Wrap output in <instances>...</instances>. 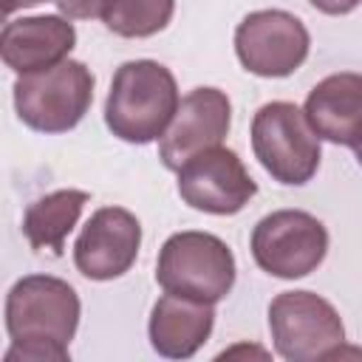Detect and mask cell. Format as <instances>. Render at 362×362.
<instances>
[{
    "mask_svg": "<svg viewBox=\"0 0 362 362\" xmlns=\"http://www.w3.org/2000/svg\"><path fill=\"white\" fill-rule=\"evenodd\" d=\"M76 322L79 297L65 280L48 274L17 280L6 300L11 337L6 362H65Z\"/></svg>",
    "mask_w": 362,
    "mask_h": 362,
    "instance_id": "obj_1",
    "label": "cell"
},
{
    "mask_svg": "<svg viewBox=\"0 0 362 362\" xmlns=\"http://www.w3.org/2000/svg\"><path fill=\"white\" fill-rule=\"evenodd\" d=\"M175 76L153 59L124 62L107 93L105 122L113 136L130 144H147L170 127L178 110Z\"/></svg>",
    "mask_w": 362,
    "mask_h": 362,
    "instance_id": "obj_2",
    "label": "cell"
},
{
    "mask_svg": "<svg viewBox=\"0 0 362 362\" xmlns=\"http://www.w3.org/2000/svg\"><path fill=\"white\" fill-rule=\"evenodd\" d=\"M156 280L164 291L218 303L232 291L235 257L229 246L209 232H178L158 252Z\"/></svg>",
    "mask_w": 362,
    "mask_h": 362,
    "instance_id": "obj_3",
    "label": "cell"
},
{
    "mask_svg": "<svg viewBox=\"0 0 362 362\" xmlns=\"http://www.w3.org/2000/svg\"><path fill=\"white\" fill-rule=\"evenodd\" d=\"M90 99L93 74L76 59H62L54 68L23 74L14 82L17 116L40 133L71 130L88 113Z\"/></svg>",
    "mask_w": 362,
    "mask_h": 362,
    "instance_id": "obj_4",
    "label": "cell"
},
{
    "mask_svg": "<svg viewBox=\"0 0 362 362\" xmlns=\"http://www.w3.org/2000/svg\"><path fill=\"white\" fill-rule=\"evenodd\" d=\"M320 136L291 102H269L255 113L252 150L263 170L280 184H305L320 167Z\"/></svg>",
    "mask_w": 362,
    "mask_h": 362,
    "instance_id": "obj_5",
    "label": "cell"
},
{
    "mask_svg": "<svg viewBox=\"0 0 362 362\" xmlns=\"http://www.w3.org/2000/svg\"><path fill=\"white\" fill-rule=\"evenodd\" d=\"M269 328L283 359L314 362L331 359L345 342L339 314L314 291H283L269 305Z\"/></svg>",
    "mask_w": 362,
    "mask_h": 362,
    "instance_id": "obj_6",
    "label": "cell"
},
{
    "mask_svg": "<svg viewBox=\"0 0 362 362\" xmlns=\"http://www.w3.org/2000/svg\"><path fill=\"white\" fill-rule=\"evenodd\" d=\"M328 252L325 226L300 209H280L257 221L252 232L255 263L272 277L297 280L311 274Z\"/></svg>",
    "mask_w": 362,
    "mask_h": 362,
    "instance_id": "obj_7",
    "label": "cell"
},
{
    "mask_svg": "<svg viewBox=\"0 0 362 362\" xmlns=\"http://www.w3.org/2000/svg\"><path fill=\"white\" fill-rule=\"evenodd\" d=\"M235 51L257 76H288L308 57V31L288 11H252L235 31Z\"/></svg>",
    "mask_w": 362,
    "mask_h": 362,
    "instance_id": "obj_8",
    "label": "cell"
},
{
    "mask_svg": "<svg viewBox=\"0 0 362 362\" xmlns=\"http://www.w3.org/2000/svg\"><path fill=\"white\" fill-rule=\"evenodd\" d=\"M257 192L243 161L226 147H209L178 170V195L201 212L235 215Z\"/></svg>",
    "mask_w": 362,
    "mask_h": 362,
    "instance_id": "obj_9",
    "label": "cell"
},
{
    "mask_svg": "<svg viewBox=\"0 0 362 362\" xmlns=\"http://www.w3.org/2000/svg\"><path fill=\"white\" fill-rule=\"evenodd\" d=\"M232 107L226 93L218 88H195L181 102L170 122V127L161 136V161L170 170H181L192 156L218 147L223 136L229 133Z\"/></svg>",
    "mask_w": 362,
    "mask_h": 362,
    "instance_id": "obj_10",
    "label": "cell"
},
{
    "mask_svg": "<svg viewBox=\"0 0 362 362\" xmlns=\"http://www.w3.org/2000/svg\"><path fill=\"white\" fill-rule=\"evenodd\" d=\"M141 243V226L122 206H102L90 215L74 243V263L90 280H113L124 274Z\"/></svg>",
    "mask_w": 362,
    "mask_h": 362,
    "instance_id": "obj_11",
    "label": "cell"
},
{
    "mask_svg": "<svg viewBox=\"0 0 362 362\" xmlns=\"http://www.w3.org/2000/svg\"><path fill=\"white\" fill-rule=\"evenodd\" d=\"M74 40H76V31L62 17H54V14L23 17V20L6 23L0 37V54H3V62L23 76V74H37L62 62L65 54L74 48Z\"/></svg>",
    "mask_w": 362,
    "mask_h": 362,
    "instance_id": "obj_12",
    "label": "cell"
},
{
    "mask_svg": "<svg viewBox=\"0 0 362 362\" xmlns=\"http://www.w3.org/2000/svg\"><path fill=\"white\" fill-rule=\"evenodd\" d=\"M305 119L325 141L362 144V74H331L305 99Z\"/></svg>",
    "mask_w": 362,
    "mask_h": 362,
    "instance_id": "obj_13",
    "label": "cell"
},
{
    "mask_svg": "<svg viewBox=\"0 0 362 362\" xmlns=\"http://www.w3.org/2000/svg\"><path fill=\"white\" fill-rule=\"evenodd\" d=\"M215 322L212 303L164 294L150 314V342L161 356L187 359L192 356L209 337Z\"/></svg>",
    "mask_w": 362,
    "mask_h": 362,
    "instance_id": "obj_14",
    "label": "cell"
},
{
    "mask_svg": "<svg viewBox=\"0 0 362 362\" xmlns=\"http://www.w3.org/2000/svg\"><path fill=\"white\" fill-rule=\"evenodd\" d=\"M88 204V192L82 189H57L42 198H37L23 218V235L37 252L62 255L68 232L76 226L82 209Z\"/></svg>",
    "mask_w": 362,
    "mask_h": 362,
    "instance_id": "obj_15",
    "label": "cell"
},
{
    "mask_svg": "<svg viewBox=\"0 0 362 362\" xmlns=\"http://www.w3.org/2000/svg\"><path fill=\"white\" fill-rule=\"evenodd\" d=\"M175 0H113L105 11V25L119 37H150L173 17Z\"/></svg>",
    "mask_w": 362,
    "mask_h": 362,
    "instance_id": "obj_16",
    "label": "cell"
},
{
    "mask_svg": "<svg viewBox=\"0 0 362 362\" xmlns=\"http://www.w3.org/2000/svg\"><path fill=\"white\" fill-rule=\"evenodd\" d=\"M113 6V0H57V8L74 20L88 17H105V11Z\"/></svg>",
    "mask_w": 362,
    "mask_h": 362,
    "instance_id": "obj_17",
    "label": "cell"
},
{
    "mask_svg": "<svg viewBox=\"0 0 362 362\" xmlns=\"http://www.w3.org/2000/svg\"><path fill=\"white\" fill-rule=\"evenodd\" d=\"M314 8H320V11H325V14H348V11H354L362 0H308Z\"/></svg>",
    "mask_w": 362,
    "mask_h": 362,
    "instance_id": "obj_18",
    "label": "cell"
},
{
    "mask_svg": "<svg viewBox=\"0 0 362 362\" xmlns=\"http://www.w3.org/2000/svg\"><path fill=\"white\" fill-rule=\"evenodd\" d=\"M42 0H3V14H11L17 8H25V6H37Z\"/></svg>",
    "mask_w": 362,
    "mask_h": 362,
    "instance_id": "obj_19",
    "label": "cell"
},
{
    "mask_svg": "<svg viewBox=\"0 0 362 362\" xmlns=\"http://www.w3.org/2000/svg\"><path fill=\"white\" fill-rule=\"evenodd\" d=\"M356 158H359V164H362V144H356Z\"/></svg>",
    "mask_w": 362,
    "mask_h": 362,
    "instance_id": "obj_20",
    "label": "cell"
}]
</instances>
